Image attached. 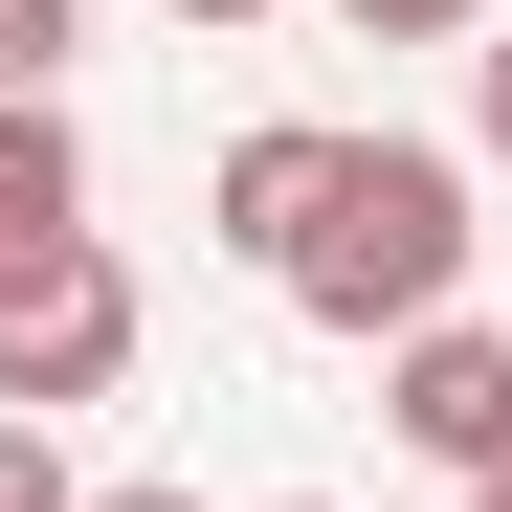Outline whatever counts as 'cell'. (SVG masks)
I'll use <instances>...</instances> for the list:
<instances>
[{
  "label": "cell",
  "instance_id": "1",
  "mask_svg": "<svg viewBox=\"0 0 512 512\" xmlns=\"http://www.w3.org/2000/svg\"><path fill=\"white\" fill-rule=\"evenodd\" d=\"M468 156L446 134H357L334 156V201H312V245H290V312L334 334V357H401V334H446L468 312Z\"/></svg>",
  "mask_w": 512,
  "mask_h": 512
},
{
  "label": "cell",
  "instance_id": "2",
  "mask_svg": "<svg viewBox=\"0 0 512 512\" xmlns=\"http://www.w3.org/2000/svg\"><path fill=\"white\" fill-rule=\"evenodd\" d=\"M134 268H112V223H67V245H0V423H67V401H112L134 379Z\"/></svg>",
  "mask_w": 512,
  "mask_h": 512
},
{
  "label": "cell",
  "instance_id": "3",
  "mask_svg": "<svg viewBox=\"0 0 512 512\" xmlns=\"http://www.w3.org/2000/svg\"><path fill=\"white\" fill-rule=\"evenodd\" d=\"M379 423H401L423 468H468V490H490V468H512V334H490V312L401 334V357H379Z\"/></svg>",
  "mask_w": 512,
  "mask_h": 512
},
{
  "label": "cell",
  "instance_id": "4",
  "mask_svg": "<svg viewBox=\"0 0 512 512\" xmlns=\"http://www.w3.org/2000/svg\"><path fill=\"white\" fill-rule=\"evenodd\" d=\"M334 156H357L334 112H268V134H223V179H201V245L290 290V245H312V201H334Z\"/></svg>",
  "mask_w": 512,
  "mask_h": 512
},
{
  "label": "cell",
  "instance_id": "5",
  "mask_svg": "<svg viewBox=\"0 0 512 512\" xmlns=\"http://www.w3.org/2000/svg\"><path fill=\"white\" fill-rule=\"evenodd\" d=\"M90 223V134H67V90H0V245H67Z\"/></svg>",
  "mask_w": 512,
  "mask_h": 512
},
{
  "label": "cell",
  "instance_id": "6",
  "mask_svg": "<svg viewBox=\"0 0 512 512\" xmlns=\"http://www.w3.org/2000/svg\"><path fill=\"white\" fill-rule=\"evenodd\" d=\"M0 512H90V468H67V423H0Z\"/></svg>",
  "mask_w": 512,
  "mask_h": 512
},
{
  "label": "cell",
  "instance_id": "7",
  "mask_svg": "<svg viewBox=\"0 0 512 512\" xmlns=\"http://www.w3.org/2000/svg\"><path fill=\"white\" fill-rule=\"evenodd\" d=\"M357 45H490V0H334Z\"/></svg>",
  "mask_w": 512,
  "mask_h": 512
},
{
  "label": "cell",
  "instance_id": "8",
  "mask_svg": "<svg viewBox=\"0 0 512 512\" xmlns=\"http://www.w3.org/2000/svg\"><path fill=\"white\" fill-rule=\"evenodd\" d=\"M468 112H490V156H512V23H490V67H468Z\"/></svg>",
  "mask_w": 512,
  "mask_h": 512
},
{
  "label": "cell",
  "instance_id": "9",
  "mask_svg": "<svg viewBox=\"0 0 512 512\" xmlns=\"http://www.w3.org/2000/svg\"><path fill=\"white\" fill-rule=\"evenodd\" d=\"M90 512H201V490H90Z\"/></svg>",
  "mask_w": 512,
  "mask_h": 512
},
{
  "label": "cell",
  "instance_id": "10",
  "mask_svg": "<svg viewBox=\"0 0 512 512\" xmlns=\"http://www.w3.org/2000/svg\"><path fill=\"white\" fill-rule=\"evenodd\" d=\"M179 23H268V0H179Z\"/></svg>",
  "mask_w": 512,
  "mask_h": 512
},
{
  "label": "cell",
  "instance_id": "11",
  "mask_svg": "<svg viewBox=\"0 0 512 512\" xmlns=\"http://www.w3.org/2000/svg\"><path fill=\"white\" fill-rule=\"evenodd\" d=\"M268 512H334V490H268Z\"/></svg>",
  "mask_w": 512,
  "mask_h": 512
},
{
  "label": "cell",
  "instance_id": "12",
  "mask_svg": "<svg viewBox=\"0 0 512 512\" xmlns=\"http://www.w3.org/2000/svg\"><path fill=\"white\" fill-rule=\"evenodd\" d=\"M468 512H512V468H490V490H468Z\"/></svg>",
  "mask_w": 512,
  "mask_h": 512
}]
</instances>
